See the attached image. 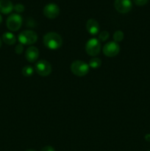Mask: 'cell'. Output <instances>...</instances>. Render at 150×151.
Returning <instances> with one entry per match:
<instances>
[{
	"label": "cell",
	"instance_id": "cell-1",
	"mask_svg": "<svg viewBox=\"0 0 150 151\" xmlns=\"http://www.w3.org/2000/svg\"><path fill=\"white\" fill-rule=\"evenodd\" d=\"M44 44L49 50H57L63 44V38L57 32H50L44 36Z\"/></svg>",
	"mask_w": 150,
	"mask_h": 151
},
{
	"label": "cell",
	"instance_id": "cell-2",
	"mask_svg": "<svg viewBox=\"0 0 150 151\" xmlns=\"http://www.w3.org/2000/svg\"><path fill=\"white\" fill-rule=\"evenodd\" d=\"M89 65L82 60H75L71 64L72 73L77 77H84L89 72Z\"/></svg>",
	"mask_w": 150,
	"mask_h": 151
},
{
	"label": "cell",
	"instance_id": "cell-3",
	"mask_svg": "<svg viewBox=\"0 0 150 151\" xmlns=\"http://www.w3.org/2000/svg\"><path fill=\"white\" fill-rule=\"evenodd\" d=\"M18 39L23 45H32L38 40V35L32 30H24L19 33Z\"/></svg>",
	"mask_w": 150,
	"mask_h": 151
},
{
	"label": "cell",
	"instance_id": "cell-4",
	"mask_svg": "<svg viewBox=\"0 0 150 151\" xmlns=\"http://www.w3.org/2000/svg\"><path fill=\"white\" fill-rule=\"evenodd\" d=\"M35 71L42 77H46L51 74L52 68L49 61L46 60H40L35 64Z\"/></svg>",
	"mask_w": 150,
	"mask_h": 151
},
{
	"label": "cell",
	"instance_id": "cell-5",
	"mask_svg": "<svg viewBox=\"0 0 150 151\" xmlns=\"http://www.w3.org/2000/svg\"><path fill=\"white\" fill-rule=\"evenodd\" d=\"M100 50H101V43L97 38H91L85 44V51L88 55H97L99 54Z\"/></svg>",
	"mask_w": 150,
	"mask_h": 151
},
{
	"label": "cell",
	"instance_id": "cell-6",
	"mask_svg": "<svg viewBox=\"0 0 150 151\" xmlns=\"http://www.w3.org/2000/svg\"><path fill=\"white\" fill-rule=\"evenodd\" d=\"M22 21L23 20L20 15L17 14V13H13L7 18L6 25L10 31L16 32V31L19 30L21 27Z\"/></svg>",
	"mask_w": 150,
	"mask_h": 151
},
{
	"label": "cell",
	"instance_id": "cell-7",
	"mask_svg": "<svg viewBox=\"0 0 150 151\" xmlns=\"http://www.w3.org/2000/svg\"><path fill=\"white\" fill-rule=\"evenodd\" d=\"M102 52L104 55L113 58L119 54L120 52V47L118 43L115 42V41H110L104 44L102 49Z\"/></svg>",
	"mask_w": 150,
	"mask_h": 151
},
{
	"label": "cell",
	"instance_id": "cell-8",
	"mask_svg": "<svg viewBox=\"0 0 150 151\" xmlns=\"http://www.w3.org/2000/svg\"><path fill=\"white\" fill-rule=\"evenodd\" d=\"M114 7L116 10L120 13H127L132 7L131 0H115Z\"/></svg>",
	"mask_w": 150,
	"mask_h": 151
},
{
	"label": "cell",
	"instance_id": "cell-9",
	"mask_svg": "<svg viewBox=\"0 0 150 151\" xmlns=\"http://www.w3.org/2000/svg\"><path fill=\"white\" fill-rule=\"evenodd\" d=\"M44 14L48 19H54L60 14V8L56 4L49 3L44 7Z\"/></svg>",
	"mask_w": 150,
	"mask_h": 151
},
{
	"label": "cell",
	"instance_id": "cell-10",
	"mask_svg": "<svg viewBox=\"0 0 150 151\" xmlns=\"http://www.w3.org/2000/svg\"><path fill=\"white\" fill-rule=\"evenodd\" d=\"M39 57V50L35 47H29L26 49L25 52V58L29 63H34Z\"/></svg>",
	"mask_w": 150,
	"mask_h": 151
},
{
	"label": "cell",
	"instance_id": "cell-11",
	"mask_svg": "<svg viewBox=\"0 0 150 151\" xmlns=\"http://www.w3.org/2000/svg\"><path fill=\"white\" fill-rule=\"evenodd\" d=\"M86 29L91 35H96L100 29L99 22L94 19H90L86 22Z\"/></svg>",
	"mask_w": 150,
	"mask_h": 151
},
{
	"label": "cell",
	"instance_id": "cell-12",
	"mask_svg": "<svg viewBox=\"0 0 150 151\" xmlns=\"http://www.w3.org/2000/svg\"><path fill=\"white\" fill-rule=\"evenodd\" d=\"M13 4L10 0H0V13L9 14L13 10Z\"/></svg>",
	"mask_w": 150,
	"mask_h": 151
},
{
	"label": "cell",
	"instance_id": "cell-13",
	"mask_svg": "<svg viewBox=\"0 0 150 151\" xmlns=\"http://www.w3.org/2000/svg\"><path fill=\"white\" fill-rule=\"evenodd\" d=\"M2 41L7 45H13L16 42V38L12 32H4L2 35Z\"/></svg>",
	"mask_w": 150,
	"mask_h": 151
},
{
	"label": "cell",
	"instance_id": "cell-14",
	"mask_svg": "<svg viewBox=\"0 0 150 151\" xmlns=\"http://www.w3.org/2000/svg\"><path fill=\"white\" fill-rule=\"evenodd\" d=\"M88 65H89V67L92 69H97L101 66V60L99 58H93L90 60Z\"/></svg>",
	"mask_w": 150,
	"mask_h": 151
},
{
	"label": "cell",
	"instance_id": "cell-15",
	"mask_svg": "<svg viewBox=\"0 0 150 151\" xmlns=\"http://www.w3.org/2000/svg\"><path fill=\"white\" fill-rule=\"evenodd\" d=\"M35 69L31 66H25L22 69V75L24 77H31L34 74Z\"/></svg>",
	"mask_w": 150,
	"mask_h": 151
},
{
	"label": "cell",
	"instance_id": "cell-16",
	"mask_svg": "<svg viewBox=\"0 0 150 151\" xmlns=\"http://www.w3.org/2000/svg\"><path fill=\"white\" fill-rule=\"evenodd\" d=\"M124 39V32L121 30H117L113 34V40L115 42L119 43L123 41Z\"/></svg>",
	"mask_w": 150,
	"mask_h": 151
},
{
	"label": "cell",
	"instance_id": "cell-17",
	"mask_svg": "<svg viewBox=\"0 0 150 151\" xmlns=\"http://www.w3.org/2000/svg\"><path fill=\"white\" fill-rule=\"evenodd\" d=\"M109 37H110L109 32H107V31L104 30L99 34V41H101V42H104V41L108 40Z\"/></svg>",
	"mask_w": 150,
	"mask_h": 151
},
{
	"label": "cell",
	"instance_id": "cell-18",
	"mask_svg": "<svg viewBox=\"0 0 150 151\" xmlns=\"http://www.w3.org/2000/svg\"><path fill=\"white\" fill-rule=\"evenodd\" d=\"M13 10H14L16 13H22V12L24 11L25 7L23 4H16L14 7H13Z\"/></svg>",
	"mask_w": 150,
	"mask_h": 151
},
{
	"label": "cell",
	"instance_id": "cell-19",
	"mask_svg": "<svg viewBox=\"0 0 150 151\" xmlns=\"http://www.w3.org/2000/svg\"><path fill=\"white\" fill-rule=\"evenodd\" d=\"M24 51V46L23 44H19L18 45H16V47H15V52H16V54H21Z\"/></svg>",
	"mask_w": 150,
	"mask_h": 151
},
{
	"label": "cell",
	"instance_id": "cell-20",
	"mask_svg": "<svg viewBox=\"0 0 150 151\" xmlns=\"http://www.w3.org/2000/svg\"><path fill=\"white\" fill-rule=\"evenodd\" d=\"M149 0H133L134 3L138 6H143L148 2Z\"/></svg>",
	"mask_w": 150,
	"mask_h": 151
},
{
	"label": "cell",
	"instance_id": "cell-21",
	"mask_svg": "<svg viewBox=\"0 0 150 151\" xmlns=\"http://www.w3.org/2000/svg\"><path fill=\"white\" fill-rule=\"evenodd\" d=\"M41 151H55V150L51 146H46V147H43Z\"/></svg>",
	"mask_w": 150,
	"mask_h": 151
},
{
	"label": "cell",
	"instance_id": "cell-22",
	"mask_svg": "<svg viewBox=\"0 0 150 151\" xmlns=\"http://www.w3.org/2000/svg\"><path fill=\"white\" fill-rule=\"evenodd\" d=\"M145 139H146V141L150 142V134H146V137H145Z\"/></svg>",
	"mask_w": 150,
	"mask_h": 151
},
{
	"label": "cell",
	"instance_id": "cell-23",
	"mask_svg": "<svg viewBox=\"0 0 150 151\" xmlns=\"http://www.w3.org/2000/svg\"><path fill=\"white\" fill-rule=\"evenodd\" d=\"M1 22H2V17H1V14H0V24H1Z\"/></svg>",
	"mask_w": 150,
	"mask_h": 151
},
{
	"label": "cell",
	"instance_id": "cell-24",
	"mask_svg": "<svg viewBox=\"0 0 150 151\" xmlns=\"http://www.w3.org/2000/svg\"><path fill=\"white\" fill-rule=\"evenodd\" d=\"M1 38H0V48H1Z\"/></svg>",
	"mask_w": 150,
	"mask_h": 151
},
{
	"label": "cell",
	"instance_id": "cell-25",
	"mask_svg": "<svg viewBox=\"0 0 150 151\" xmlns=\"http://www.w3.org/2000/svg\"><path fill=\"white\" fill-rule=\"evenodd\" d=\"M26 151H35V150H26Z\"/></svg>",
	"mask_w": 150,
	"mask_h": 151
},
{
	"label": "cell",
	"instance_id": "cell-26",
	"mask_svg": "<svg viewBox=\"0 0 150 151\" xmlns=\"http://www.w3.org/2000/svg\"><path fill=\"white\" fill-rule=\"evenodd\" d=\"M148 151H150V150H148Z\"/></svg>",
	"mask_w": 150,
	"mask_h": 151
}]
</instances>
